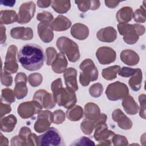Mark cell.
<instances>
[{"label":"cell","instance_id":"1","mask_svg":"<svg viewBox=\"0 0 146 146\" xmlns=\"http://www.w3.org/2000/svg\"><path fill=\"white\" fill-rule=\"evenodd\" d=\"M18 59L25 69L29 71L38 70L43 64L44 52L38 44H26L19 50L18 53Z\"/></svg>","mask_w":146,"mask_h":146},{"label":"cell","instance_id":"2","mask_svg":"<svg viewBox=\"0 0 146 146\" xmlns=\"http://www.w3.org/2000/svg\"><path fill=\"white\" fill-rule=\"evenodd\" d=\"M51 90L54 94V100L59 106H63L70 109L76 103V98L75 91L68 88H63L60 78L52 82Z\"/></svg>","mask_w":146,"mask_h":146},{"label":"cell","instance_id":"3","mask_svg":"<svg viewBox=\"0 0 146 146\" xmlns=\"http://www.w3.org/2000/svg\"><path fill=\"white\" fill-rule=\"evenodd\" d=\"M117 29L120 34L124 35L123 39L128 44L135 43L138 39L139 35L144 33V26L139 25H129L120 23L117 25Z\"/></svg>","mask_w":146,"mask_h":146},{"label":"cell","instance_id":"4","mask_svg":"<svg viewBox=\"0 0 146 146\" xmlns=\"http://www.w3.org/2000/svg\"><path fill=\"white\" fill-rule=\"evenodd\" d=\"M56 45L62 52L67 55L70 62H75L79 59L80 54L78 46L72 40L67 37L62 36L58 39Z\"/></svg>","mask_w":146,"mask_h":146},{"label":"cell","instance_id":"5","mask_svg":"<svg viewBox=\"0 0 146 146\" xmlns=\"http://www.w3.org/2000/svg\"><path fill=\"white\" fill-rule=\"evenodd\" d=\"M80 68L82 72H80L79 80L82 86H86L91 81L97 80L98 71L92 60L90 59H85L81 63Z\"/></svg>","mask_w":146,"mask_h":146},{"label":"cell","instance_id":"6","mask_svg":"<svg viewBox=\"0 0 146 146\" xmlns=\"http://www.w3.org/2000/svg\"><path fill=\"white\" fill-rule=\"evenodd\" d=\"M38 145L59 146L64 145L62 135L56 128H48L46 131L37 137Z\"/></svg>","mask_w":146,"mask_h":146},{"label":"cell","instance_id":"7","mask_svg":"<svg viewBox=\"0 0 146 146\" xmlns=\"http://www.w3.org/2000/svg\"><path fill=\"white\" fill-rule=\"evenodd\" d=\"M106 94L109 100L116 101L127 96L128 94V88L125 84L116 82L108 86Z\"/></svg>","mask_w":146,"mask_h":146},{"label":"cell","instance_id":"8","mask_svg":"<svg viewBox=\"0 0 146 146\" xmlns=\"http://www.w3.org/2000/svg\"><path fill=\"white\" fill-rule=\"evenodd\" d=\"M107 128L105 122H100L96 126L94 138L96 140L102 142L98 145H111V140L115 133L108 130Z\"/></svg>","mask_w":146,"mask_h":146},{"label":"cell","instance_id":"9","mask_svg":"<svg viewBox=\"0 0 146 146\" xmlns=\"http://www.w3.org/2000/svg\"><path fill=\"white\" fill-rule=\"evenodd\" d=\"M42 110L41 105L35 100L31 102L21 103L18 108V113L23 119L31 117L35 113L39 112Z\"/></svg>","mask_w":146,"mask_h":146},{"label":"cell","instance_id":"10","mask_svg":"<svg viewBox=\"0 0 146 146\" xmlns=\"http://www.w3.org/2000/svg\"><path fill=\"white\" fill-rule=\"evenodd\" d=\"M53 120L52 113L48 111H44L38 114L37 121L34 125L35 131L41 133L47 130Z\"/></svg>","mask_w":146,"mask_h":146},{"label":"cell","instance_id":"11","mask_svg":"<svg viewBox=\"0 0 146 146\" xmlns=\"http://www.w3.org/2000/svg\"><path fill=\"white\" fill-rule=\"evenodd\" d=\"M16 52L17 47L15 45H11L9 47L4 66V71L8 74H14L18 70V66L15 59Z\"/></svg>","mask_w":146,"mask_h":146},{"label":"cell","instance_id":"12","mask_svg":"<svg viewBox=\"0 0 146 146\" xmlns=\"http://www.w3.org/2000/svg\"><path fill=\"white\" fill-rule=\"evenodd\" d=\"M96 56L100 63L108 64L115 60L116 52L110 47H102L98 48Z\"/></svg>","mask_w":146,"mask_h":146},{"label":"cell","instance_id":"13","mask_svg":"<svg viewBox=\"0 0 146 146\" xmlns=\"http://www.w3.org/2000/svg\"><path fill=\"white\" fill-rule=\"evenodd\" d=\"M15 94L17 99H21L25 98L27 93V88L26 86L27 81L26 76L24 73L20 72L15 77Z\"/></svg>","mask_w":146,"mask_h":146},{"label":"cell","instance_id":"14","mask_svg":"<svg viewBox=\"0 0 146 146\" xmlns=\"http://www.w3.org/2000/svg\"><path fill=\"white\" fill-rule=\"evenodd\" d=\"M42 96H40L38 92L36 91L34 94V100H36V102H38L40 104L42 105L45 108H51L55 106V103L52 101L53 100L51 94L47 92L46 91L42 90Z\"/></svg>","mask_w":146,"mask_h":146},{"label":"cell","instance_id":"15","mask_svg":"<svg viewBox=\"0 0 146 146\" xmlns=\"http://www.w3.org/2000/svg\"><path fill=\"white\" fill-rule=\"evenodd\" d=\"M64 78L67 88L76 91L78 89L76 82V70L74 68H68L64 73Z\"/></svg>","mask_w":146,"mask_h":146},{"label":"cell","instance_id":"16","mask_svg":"<svg viewBox=\"0 0 146 146\" xmlns=\"http://www.w3.org/2000/svg\"><path fill=\"white\" fill-rule=\"evenodd\" d=\"M26 6L25 3L22 4L19 8V13L18 16L17 22L19 23H26L29 22L31 19L33 17L35 11V5L34 3L31 6V7L26 10Z\"/></svg>","mask_w":146,"mask_h":146},{"label":"cell","instance_id":"17","mask_svg":"<svg viewBox=\"0 0 146 146\" xmlns=\"http://www.w3.org/2000/svg\"><path fill=\"white\" fill-rule=\"evenodd\" d=\"M116 30L112 27H107L100 30L97 33L98 38L102 42H112L116 38Z\"/></svg>","mask_w":146,"mask_h":146},{"label":"cell","instance_id":"18","mask_svg":"<svg viewBox=\"0 0 146 146\" xmlns=\"http://www.w3.org/2000/svg\"><path fill=\"white\" fill-rule=\"evenodd\" d=\"M113 120L117 121L118 125L121 128L124 129V124L126 129H130L132 127V122L121 111L120 109H116L112 113Z\"/></svg>","mask_w":146,"mask_h":146},{"label":"cell","instance_id":"19","mask_svg":"<svg viewBox=\"0 0 146 146\" xmlns=\"http://www.w3.org/2000/svg\"><path fill=\"white\" fill-rule=\"evenodd\" d=\"M120 58L123 62L129 66L135 65L139 61V57L137 54L131 50L123 51L120 54Z\"/></svg>","mask_w":146,"mask_h":146},{"label":"cell","instance_id":"20","mask_svg":"<svg viewBox=\"0 0 146 146\" xmlns=\"http://www.w3.org/2000/svg\"><path fill=\"white\" fill-rule=\"evenodd\" d=\"M67 62L64 55L62 53L57 54L56 58L52 64V68L54 72L57 74H60L64 72L66 68Z\"/></svg>","mask_w":146,"mask_h":146},{"label":"cell","instance_id":"21","mask_svg":"<svg viewBox=\"0 0 146 146\" xmlns=\"http://www.w3.org/2000/svg\"><path fill=\"white\" fill-rule=\"evenodd\" d=\"M71 25V22L66 17L58 16L55 21L50 24L51 29L55 31H63L68 29Z\"/></svg>","mask_w":146,"mask_h":146},{"label":"cell","instance_id":"22","mask_svg":"<svg viewBox=\"0 0 146 146\" xmlns=\"http://www.w3.org/2000/svg\"><path fill=\"white\" fill-rule=\"evenodd\" d=\"M16 123L17 119L15 116L13 115H10L7 117L1 119V129L2 131L10 132L14 129Z\"/></svg>","mask_w":146,"mask_h":146},{"label":"cell","instance_id":"23","mask_svg":"<svg viewBox=\"0 0 146 146\" xmlns=\"http://www.w3.org/2000/svg\"><path fill=\"white\" fill-rule=\"evenodd\" d=\"M88 29L86 26L80 23H76V24H75L72 27L71 33V35L74 38L80 40H82L87 38L88 35V33H83L81 31H83Z\"/></svg>","mask_w":146,"mask_h":146},{"label":"cell","instance_id":"24","mask_svg":"<svg viewBox=\"0 0 146 146\" xmlns=\"http://www.w3.org/2000/svg\"><path fill=\"white\" fill-rule=\"evenodd\" d=\"M10 34L12 38H13L21 39L24 40L31 39L33 38V30L30 27L25 28L23 33H20L17 27H16L15 28L11 29L10 31Z\"/></svg>","mask_w":146,"mask_h":146},{"label":"cell","instance_id":"25","mask_svg":"<svg viewBox=\"0 0 146 146\" xmlns=\"http://www.w3.org/2000/svg\"><path fill=\"white\" fill-rule=\"evenodd\" d=\"M132 10L129 7H125L121 8L117 11L116 18L118 22L122 23H126L130 21L132 19Z\"/></svg>","mask_w":146,"mask_h":146},{"label":"cell","instance_id":"26","mask_svg":"<svg viewBox=\"0 0 146 146\" xmlns=\"http://www.w3.org/2000/svg\"><path fill=\"white\" fill-rule=\"evenodd\" d=\"M122 105L126 112L129 115H135L137 112L138 106L130 96H128L123 101Z\"/></svg>","mask_w":146,"mask_h":146},{"label":"cell","instance_id":"27","mask_svg":"<svg viewBox=\"0 0 146 146\" xmlns=\"http://www.w3.org/2000/svg\"><path fill=\"white\" fill-rule=\"evenodd\" d=\"M18 16L15 11L2 10L1 11V23L10 24L17 20Z\"/></svg>","mask_w":146,"mask_h":146},{"label":"cell","instance_id":"28","mask_svg":"<svg viewBox=\"0 0 146 146\" xmlns=\"http://www.w3.org/2000/svg\"><path fill=\"white\" fill-rule=\"evenodd\" d=\"M129 80V84L131 88L134 91H138L141 87V81L142 80L141 71L137 68L136 73Z\"/></svg>","mask_w":146,"mask_h":146},{"label":"cell","instance_id":"29","mask_svg":"<svg viewBox=\"0 0 146 146\" xmlns=\"http://www.w3.org/2000/svg\"><path fill=\"white\" fill-rule=\"evenodd\" d=\"M120 70V66H114L103 69L102 75L107 80H112L116 78V74Z\"/></svg>","mask_w":146,"mask_h":146},{"label":"cell","instance_id":"30","mask_svg":"<svg viewBox=\"0 0 146 146\" xmlns=\"http://www.w3.org/2000/svg\"><path fill=\"white\" fill-rule=\"evenodd\" d=\"M83 109L78 106H76L74 108L67 110L68 111L74 113V114H71L67 115V117L72 121H76L80 119L83 116Z\"/></svg>","mask_w":146,"mask_h":146},{"label":"cell","instance_id":"31","mask_svg":"<svg viewBox=\"0 0 146 146\" xmlns=\"http://www.w3.org/2000/svg\"><path fill=\"white\" fill-rule=\"evenodd\" d=\"M95 127H96V124L93 121L84 120L81 124V129L86 135L91 134Z\"/></svg>","mask_w":146,"mask_h":146},{"label":"cell","instance_id":"32","mask_svg":"<svg viewBox=\"0 0 146 146\" xmlns=\"http://www.w3.org/2000/svg\"><path fill=\"white\" fill-rule=\"evenodd\" d=\"M90 94L93 97H99L103 92V87L101 84L97 83L92 85L90 88Z\"/></svg>","mask_w":146,"mask_h":146},{"label":"cell","instance_id":"33","mask_svg":"<svg viewBox=\"0 0 146 146\" xmlns=\"http://www.w3.org/2000/svg\"><path fill=\"white\" fill-rule=\"evenodd\" d=\"M8 103H13L15 101L14 93L13 91L9 88H5L2 91V98Z\"/></svg>","mask_w":146,"mask_h":146},{"label":"cell","instance_id":"34","mask_svg":"<svg viewBox=\"0 0 146 146\" xmlns=\"http://www.w3.org/2000/svg\"><path fill=\"white\" fill-rule=\"evenodd\" d=\"M95 144L89 138L83 136L70 144V145H95Z\"/></svg>","mask_w":146,"mask_h":146},{"label":"cell","instance_id":"35","mask_svg":"<svg viewBox=\"0 0 146 146\" xmlns=\"http://www.w3.org/2000/svg\"><path fill=\"white\" fill-rule=\"evenodd\" d=\"M112 141L113 143V145H126L128 144V141L127 139L125 137V136L119 135H114L112 138Z\"/></svg>","mask_w":146,"mask_h":146},{"label":"cell","instance_id":"36","mask_svg":"<svg viewBox=\"0 0 146 146\" xmlns=\"http://www.w3.org/2000/svg\"><path fill=\"white\" fill-rule=\"evenodd\" d=\"M137 69H133L131 68H128L124 67L121 68V71L118 72L119 75L123 77H129L130 76H133L136 72Z\"/></svg>","mask_w":146,"mask_h":146},{"label":"cell","instance_id":"37","mask_svg":"<svg viewBox=\"0 0 146 146\" xmlns=\"http://www.w3.org/2000/svg\"><path fill=\"white\" fill-rule=\"evenodd\" d=\"M37 19L39 21H44V22H49L53 19L52 14L48 12H43L39 13L37 16Z\"/></svg>","mask_w":146,"mask_h":146},{"label":"cell","instance_id":"38","mask_svg":"<svg viewBox=\"0 0 146 146\" xmlns=\"http://www.w3.org/2000/svg\"><path fill=\"white\" fill-rule=\"evenodd\" d=\"M42 81V76L40 75L38 78H34L32 74L30 75L29 76V83L33 87H35L39 86Z\"/></svg>","mask_w":146,"mask_h":146},{"label":"cell","instance_id":"39","mask_svg":"<svg viewBox=\"0 0 146 146\" xmlns=\"http://www.w3.org/2000/svg\"><path fill=\"white\" fill-rule=\"evenodd\" d=\"M139 101L140 103V116L145 119V95H140L139 96Z\"/></svg>","mask_w":146,"mask_h":146},{"label":"cell","instance_id":"40","mask_svg":"<svg viewBox=\"0 0 146 146\" xmlns=\"http://www.w3.org/2000/svg\"><path fill=\"white\" fill-rule=\"evenodd\" d=\"M3 74V73H2ZM5 78H3V76H1V82L2 83L3 85H5L6 86H11L12 84V81H13V79L12 77L11 76H10L9 75L8 73L5 72L4 74H3Z\"/></svg>","mask_w":146,"mask_h":146},{"label":"cell","instance_id":"41","mask_svg":"<svg viewBox=\"0 0 146 146\" xmlns=\"http://www.w3.org/2000/svg\"><path fill=\"white\" fill-rule=\"evenodd\" d=\"M0 3L4 5V6H13L14 5V3H15V1H1L0 2Z\"/></svg>","mask_w":146,"mask_h":146}]
</instances>
